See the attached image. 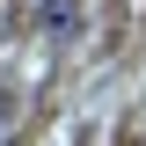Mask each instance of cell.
Masks as SVG:
<instances>
[{"label":"cell","mask_w":146,"mask_h":146,"mask_svg":"<svg viewBox=\"0 0 146 146\" xmlns=\"http://www.w3.org/2000/svg\"><path fill=\"white\" fill-rule=\"evenodd\" d=\"M29 22L44 36H73L80 29V0H29Z\"/></svg>","instance_id":"6da1fadb"}]
</instances>
